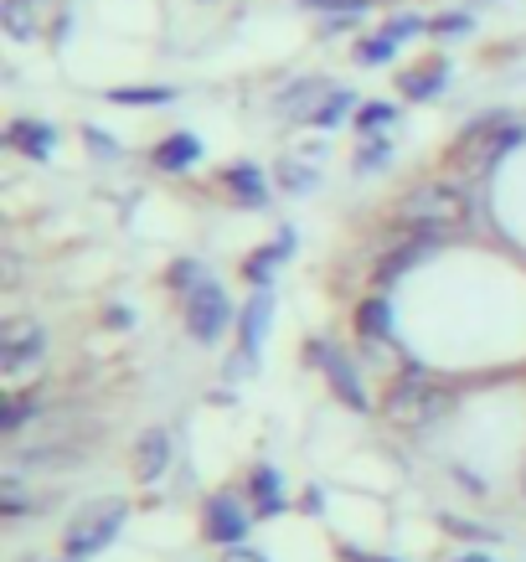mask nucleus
Returning <instances> with one entry per match:
<instances>
[{
  "instance_id": "obj_1",
  "label": "nucleus",
  "mask_w": 526,
  "mask_h": 562,
  "mask_svg": "<svg viewBox=\"0 0 526 562\" xmlns=\"http://www.w3.org/2000/svg\"><path fill=\"white\" fill-rule=\"evenodd\" d=\"M470 187L465 181H424V187H413L398 196L392 206V217L413 227V233H428V238H444V233H455L470 222Z\"/></svg>"
},
{
  "instance_id": "obj_2",
  "label": "nucleus",
  "mask_w": 526,
  "mask_h": 562,
  "mask_svg": "<svg viewBox=\"0 0 526 562\" xmlns=\"http://www.w3.org/2000/svg\"><path fill=\"white\" fill-rule=\"evenodd\" d=\"M522 139H526V130L511 120V114H485V120H475L465 135L455 139L449 166L465 171V176H485V171H495V160H506Z\"/></svg>"
},
{
  "instance_id": "obj_3",
  "label": "nucleus",
  "mask_w": 526,
  "mask_h": 562,
  "mask_svg": "<svg viewBox=\"0 0 526 562\" xmlns=\"http://www.w3.org/2000/svg\"><path fill=\"white\" fill-rule=\"evenodd\" d=\"M449 408H455V392L439 387L424 367L403 372L398 382H392V392H388V418L398 428H428V424H439Z\"/></svg>"
},
{
  "instance_id": "obj_4",
  "label": "nucleus",
  "mask_w": 526,
  "mask_h": 562,
  "mask_svg": "<svg viewBox=\"0 0 526 562\" xmlns=\"http://www.w3.org/2000/svg\"><path fill=\"white\" fill-rule=\"evenodd\" d=\"M47 357V330L26 315H11V321L0 325V372L21 382V376H32Z\"/></svg>"
},
{
  "instance_id": "obj_5",
  "label": "nucleus",
  "mask_w": 526,
  "mask_h": 562,
  "mask_svg": "<svg viewBox=\"0 0 526 562\" xmlns=\"http://www.w3.org/2000/svg\"><path fill=\"white\" fill-rule=\"evenodd\" d=\"M124 501H103V506H88L78 521L68 527V537H63V547H68V558H93V552H103V547L120 537V527H124Z\"/></svg>"
},
{
  "instance_id": "obj_6",
  "label": "nucleus",
  "mask_w": 526,
  "mask_h": 562,
  "mask_svg": "<svg viewBox=\"0 0 526 562\" xmlns=\"http://www.w3.org/2000/svg\"><path fill=\"white\" fill-rule=\"evenodd\" d=\"M227 321H233V305H227V294H222L217 279H206L202 290L187 294V330H191V341L212 346L222 330H227Z\"/></svg>"
},
{
  "instance_id": "obj_7",
  "label": "nucleus",
  "mask_w": 526,
  "mask_h": 562,
  "mask_svg": "<svg viewBox=\"0 0 526 562\" xmlns=\"http://www.w3.org/2000/svg\"><path fill=\"white\" fill-rule=\"evenodd\" d=\"M310 351H315V361L325 367V376H331V392H336V397L346 403V408H357V413L372 408V403H367V387H361V376H357V367L346 361V351H340V346L315 341Z\"/></svg>"
},
{
  "instance_id": "obj_8",
  "label": "nucleus",
  "mask_w": 526,
  "mask_h": 562,
  "mask_svg": "<svg viewBox=\"0 0 526 562\" xmlns=\"http://www.w3.org/2000/svg\"><path fill=\"white\" fill-rule=\"evenodd\" d=\"M269 321H273V294L258 290L254 300H248V310H243V357L233 361V372H254L258 367V346H264V336H269Z\"/></svg>"
},
{
  "instance_id": "obj_9",
  "label": "nucleus",
  "mask_w": 526,
  "mask_h": 562,
  "mask_svg": "<svg viewBox=\"0 0 526 562\" xmlns=\"http://www.w3.org/2000/svg\"><path fill=\"white\" fill-rule=\"evenodd\" d=\"M47 21V0H0V26L16 42H36Z\"/></svg>"
},
{
  "instance_id": "obj_10",
  "label": "nucleus",
  "mask_w": 526,
  "mask_h": 562,
  "mask_svg": "<svg viewBox=\"0 0 526 562\" xmlns=\"http://www.w3.org/2000/svg\"><path fill=\"white\" fill-rule=\"evenodd\" d=\"M243 531H248V516L233 506V495H212L206 501V537L222 547H238Z\"/></svg>"
},
{
  "instance_id": "obj_11",
  "label": "nucleus",
  "mask_w": 526,
  "mask_h": 562,
  "mask_svg": "<svg viewBox=\"0 0 526 562\" xmlns=\"http://www.w3.org/2000/svg\"><path fill=\"white\" fill-rule=\"evenodd\" d=\"M357 330H361V341H367V357H382V351H388L392 315H388V300H382V294H372V300L357 310Z\"/></svg>"
},
{
  "instance_id": "obj_12",
  "label": "nucleus",
  "mask_w": 526,
  "mask_h": 562,
  "mask_svg": "<svg viewBox=\"0 0 526 562\" xmlns=\"http://www.w3.org/2000/svg\"><path fill=\"white\" fill-rule=\"evenodd\" d=\"M5 145L21 155H32V160H47L52 145H57V130H52V124H36V120H11L5 124Z\"/></svg>"
},
{
  "instance_id": "obj_13",
  "label": "nucleus",
  "mask_w": 526,
  "mask_h": 562,
  "mask_svg": "<svg viewBox=\"0 0 526 562\" xmlns=\"http://www.w3.org/2000/svg\"><path fill=\"white\" fill-rule=\"evenodd\" d=\"M170 454H176L170 434H166V428H150V434L135 443V475L139 480H160V475H166V464H170Z\"/></svg>"
},
{
  "instance_id": "obj_14",
  "label": "nucleus",
  "mask_w": 526,
  "mask_h": 562,
  "mask_svg": "<svg viewBox=\"0 0 526 562\" xmlns=\"http://www.w3.org/2000/svg\"><path fill=\"white\" fill-rule=\"evenodd\" d=\"M434 243H439V238H428V233H413V238L398 243V248H392V254L382 258V263H377V279H382V284H392V279H403V273L413 269V263H424Z\"/></svg>"
},
{
  "instance_id": "obj_15",
  "label": "nucleus",
  "mask_w": 526,
  "mask_h": 562,
  "mask_svg": "<svg viewBox=\"0 0 526 562\" xmlns=\"http://www.w3.org/2000/svg\"><path fill=\"white\" fill-rule=\"evenodd\" d=\"M222 187L233 191V202H243V206H269V187H264V171H258V166H248V160L227 166V171H222Z\"/></svg>"
},
{
  "instance_id": "obj_16",
  "label": "nucleus",
  "mask_w": 526,
  "mask_h": 562,
  "mask_svg": "<svg viewBox=\"0 0 526 562\" xmlns=\"http://www.w3.org/2000/svg\"><path fill=\"white\" fill-rule=\"evenodd\" d=\"M202 160V145H197V135H166L160 145H155V166L160 171H187V166H197Z\"/></svg>"
},
{
  "instance_id": "obj_17",
  "label": "nucleus",
  "mask_w": 526,
  "mask_h": 562,
  "mask_svg": "<svg viewBox=\"0 0 526 562\" xmlns=\"http://www.w3.org/2000/svg\"><path fill=\"white\" fill-rule=\"evenodd\" d=\"M294 254V233H279V238L269 243V248H258L254 258H248V263H243V273H248V279H254L258 290H269V279H273V263H279V258H289Z\"/></svg>"
},
{
  "instance_id": "obj_18",
  "label": "nucleus",
  "mask_w": 526,
  "mask_h": 562,
  "mask_svg": "<svg viewBox=\"0 0 526 562\" xmlns=\"http://www.w3.org/2000/svg\"><path fill=\"white\" fill-rule=\"evenodd\" d=\"M325 93H331L325 78H300V83H289L273 103H279V114H315L310 103H325Z\"/></svg>"
},
{
  "instance_id": "obj_19",
  "label": "nucleus",
  "mask_w": 526,
  "mask_h": 562,
  "mask_svg": "<svg viewBox=\"0 0 526 562\" xmlns=\"http://www.w3.org/2000/svg\"><path fill=\"white\" fill-rule=\"evenodd\" d=\"M444 78H449V72H444V63H434V68L428 72H403V78H398V88H403V99H434V93H444Z\"/></svg>"
},
{
  "instance_id": "obj_20",
  "label": "nucleus",
  "mask_w": 526,
  "mask_h": 562,
  "mask_svg": "<svg viewBox=\"0 0 526 562\" xmlns=\"http://www.w3.org/2000/svg\"><path fill=\"white\" fill-rule=\"evenodd\" d=\"M351 103H357V93H351V88H331V93H325V103L310 114V124H315V130H336V124L351 114Z\"/></svg>"
},
{
  "instance_id": "obj_21",
  "label": "nucleus",
  "mask_w": 526,
  "mask_h": 562,
  "mask_svg": "<svg viewBox=\"0 0 526 562\" xmlns=\"http://www.w3.org/2000/svg\"><path fill=\"white\" fill-rule=\"evenodd\" d=\"M26 512H47V501H36L16 485V475L0 480V516H26Z\"/></svg>"
},
{
  "instance_id": "obj_22",
  "label": "nucleus",
  "mask_w": 526,
  "mask_h": 562,
  "mask_svg": "<svg viewBox=\"0 0 526 562\" xmlns=\"http://www.w3.org/2000/svg\"><path fill=\"white\" fill-rule=\"evenodd\" d=\"M170 99H176V88H109V103H130V109H155Z\"/></svg>"
},
{
  "instance_id": "obj_23",
  "label": "nucleus",
  "mask_w": 526,
  "mask_h": 562,
  "mask_svg": "<svg viewBox=\"0 0 526 562\" xmlns=\"http://www.w3.org/2000/svg\"><path fill=\"white\" fill-rule=\"evenodd\" d=\"M392 52H398V36H388V32L361 36V42H357V63H361V68H377V63H392Z\"/></svg>"
},
{
  "instance_id": "obj_24",
  "label": "nucleus",
  "mask_w": 526,
  "mask_h": 562,
  "mask_svg": "<svg viewBox=\"0 0 526 562\" xmlns=\"http://www.w3.org/2000/svg\"><path fill=\"white\" fill-rule=\"evenodd\" d=\"M166 279H170V290H176L181 300H187L191 290H202V284H206V269L197 263V258H181V263H170Z\"/></svg>"
},
{
  "instance_id": "obj_25",
  "label": "nucleus",
  "mask_w": 526,
  "mask_h": 562,
  "mask_svg": "<svg viewBox=\"0 0 526 562\" xmlns=\"http://www.w3.org/2000/svg\"><path fill=\"white\" fill-rule=\"evenodd\" d=\"M392 160V145L382 135H367V145L357 150V176H367V171H382Z\"/></svg>"
},
{
  "instance_id": "obj_26",
  "label": "nucleus",
  "mask_w": 526,
  "mask_h": 562,
  "mask_svg": "<svg viewBox=\"0 0 526 562\" xmlns=\"http://www.w3.org/2000/svg\"><path fill=\"white\" fill-rule=\"evenodd\" d=\"M392 120H398V109H392V103H361V109H357V130H361V135H377V130H388Z\"/></svg>"
},
{
  "instance_id": "obj_27",
  "label": "nucleus",
  "mask_w": 526,
  "mask_h": 562,
  "mask_svg": "<svg viewBox=\"0 0 526 562\" xmlns=\"http://www.w3.org/2000/svg\"><path fill=\"white\" fill-rule=\"evenodd\" d=\"M305 11H325V16H367L372 0H300Z\"/></svg>"
},
{
  "instance_id": "obj_28",
  "label": "nucleus",
  "mask_w": 526,
  "mask_h": 562,
  "mask_svg": "<svg viewBox=\"0 0 526 562\" xmlns=\"http://www.w3.org/2000/svg\"><path fill=\"white\" fill-rule=\"evenodd\" d=\"M32 413H36V397H11V403H5V413H0V434H16Z\"/></svg>"
},
{
  "instance_id": "obj_29",
  "label": "nucleus",
  "mask_w": 526,
  "mask_h": 562,
  "mask_svg": "<svg viewBox=\"0 0 526 562\" xmlns=\"http://www.w3.org/2000/svg\"><path fill=\"white\" fill-rule=\"evenodd\" d=\"M254 485H258V512L264 516H273L279 506H284V501H279V480H273V470H258Z\"/></svg>"
},
{
  "instance_id": "obj_30",
  "label": "nucleus",
  "mask_w": 526,
  "mask_h": 562,
  "mask_svg": "<svg viewBox=\"0 0 526 562\" xmlns=\"http://www.w3.org/2000/svg\"><path fill=\"white\" fill-rule=\"evenodd\" d=\"M279 181H284V191H315V171L300 166V160H284V166H279Z\"/></svg>"
},
{
  "instance_id": "obj_31",
  "label": "nucleus",
  "mask_w": 526,
  "mask_h": 562,
  "mask_svg": "<svg viewBox=\"0 0 526 562\" xmlns=\"http://www.w3.org/2000/svg\"><path fill=\"white\" fill-rule=\"evenodd\" d=\"M470 26H475V21L459 16V11H444V16L428 21V32H434V36H470Z\"/></svg>"
},
{
  "instance_id": "obj_32",
  "label": "nucleus",
  "mask_w": 526,
  "mask_h": 562,
  "mask_svg": "<svg viewBox=\"0 0 526 562\" xmlns=\"http://www.w3.org/2000/svg\"><path fill=\"white\" fill-rule=\"evenodd\" d=\"M428 32V16H392L388 21V36H398V42H407V36H424Z\"/></svg>"
},
{
  "instance_id": "obj_33",
  "label": "nucleus",
  "mask_w": 526,
  "mask_h": 562,
  "mask_svg": "<svg viewBox=\"0 0 526 562\" xmlns=\"http://www.w3.org/2000/svg\"><path fill=\"white\" fill-rule=\"evenodd\" d=\"M222 562H269V558H258L254 547H222Z\"/></svg>"
},
{
  "instance_id": "obj_34",
  "label": "nucleus",
  "mask_w": 526,
  "mask_h": 562,
  "mask_svg": "<svg viewBox=\"0 0 526 562\" xmlns=\"http://www.w3.org/2000/svg\"><path fill=\"white\" fill-rule=\"evenodd\" d=\"M351 562H367V558H357V552H351Z\"/></svg>"
},
{
  "instance_id": "obj_35",
  "label": "nucleus",
  "mask_w": 526,
  "mask_h": 562,
  "mask_svg": "<svg viewBox=\"0 0 526 562\" xmlns=\"http://www.w3.org/2000/svg\"><path fill=\"white\" fill-rule=\"evenodd\" d=\"M68 562H78V558H68Z\"/></svg>"
}]
</instances>
